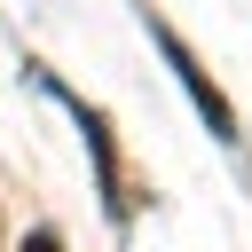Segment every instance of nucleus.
Returning a JSON list of instances; mask_svg holds the SVG:
<instances>
[{
    "instance_id": "nucleus-1",
    "label": "nucleus",
    "mask_w": 252,
    "mask_h": 252,
    "mask_svg": "<svg viewBox=\"0 0 252 252\" xmlns=\"http://www.w3.org/2000/svg\"><path fill=\"white\" fill-rule=\"evenodd\" d=\"M150 39L165 47V63H173V79L189 87L197 118L213 126V142H244V134H236V110H228V94H220V87H213V71H205V63H197V55H189V47L173 39V24H165V16H150Z\"/></svg>"
},
{
    "instance_id": "nucleus-3",
    "label": "nucleus",
    "mask_w": 252,
    "mask_h": 252,
    "mask_svg": "<svg viewBox=\"0 0 252 252\" xmlns=\"http://www.w3.org/2000/svg\"><path fill=\"white\" fill-rule=\"evenodd\" d=\"M24 252H63V244H55V228H32V236H24Z\"/></svg>"
},
{
    "instance_id": "nucleus-2",
    "label": "nucleus",
    "mask_w": 252,
    "mask_h": 252,
    "mask_svg": "<svg viewBox=\"0 0 252 252\" xmlns=\"http://www.w3.org/2000/svg\"><path fill=\"white\" fill-rule=\"evenodd\" d=\"M71 118H79V134H87V150H94V181H102V205H110V220H126V213H134V197H126V173H118L110 118H102V110H87V102H71Z\"/></svg>"
}]
</instances>
